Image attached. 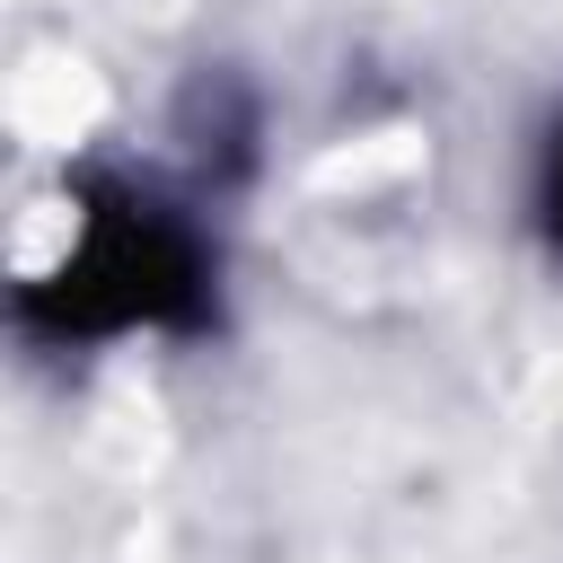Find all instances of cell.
<instances>
[{
	"mask_svg": "<svg viewBox=\"0 0 563 563\" xmlns=\"http://www.w3.org/2000/svg\"><path fill=\"white\" fill-rule=\"evenodd\" d=\"M35 317L70 325V334H114V325H185L202 317V255L185 246V229H167L158 211L106 202L79 238V255L35 290Z\"/></svg>",
	"mask_w": 563,
	"mask_h": 563,
	"instance_id": "1",
	"label": "cell"
},
{
	"mask_svg": "<svg viewBox=\"0 0 563 563\" xmlns=\"http://www.w3.org/2000/svg\"><path fill=\"white\" fill-rule=\"evenodd\" d=\"M545 220L563 229V150H554V176H545Z\"/></svg>",
	"mask_w": 563,
	"mask_h": 563,
	"instance_id": "2",
	"label": "cell"
}]
</instances>
